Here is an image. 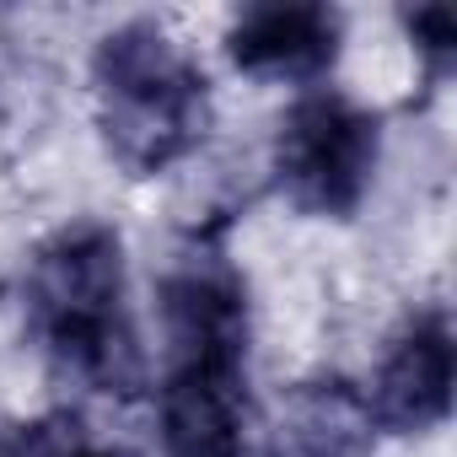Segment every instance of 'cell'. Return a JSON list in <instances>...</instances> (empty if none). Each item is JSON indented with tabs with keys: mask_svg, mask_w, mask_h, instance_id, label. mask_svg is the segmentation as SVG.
<instances>
[{
	"mask_svg": "<svg viewBox=\"0 0 457 457\" xmlns=\"http://www.w3.org/2000/svg\"><path fill=\"white\" fill-rule=\"evenodd\" d=\"M22 307L65 382L103 398L140 393L145 361L124 312V243L108 220L81 215L54 226L28 253Z\"/></svg>",
	"mask_w": 457,
	"mask_h": 457,
	"instance_id": "6da1fadb",
	"label": "cell"
},
{
	"mask_svg": "<svg viewBox=\"0 0 457 457\" xmlns=\"http://www.w3.org/2000/svg\"><path fill=\"white\" fill-rule=\"evenodd\" d=\"M92 81H97L103 145L129 178H156L204 145L210 135L204 65L162 22L135 17L103 33L92 54Z\"/></svg>",
	"mask_w": 457,
	"mask_h": 457,
	"instance_id": "7a4b0ae2",
	"label": "cell"
},
{
	"mask_svg": "<svg viewBox=\"0 0 457 457\" xmlns=\"http://www.w3.org/2000/svg\"><path fill=\"white\" fill-rule=\"evenodd\" d=\"M377 156H382L377 113L345 92L318 87L286 108L275 145H270V172L291 210L350 220L371 194Z\"/></svg>",
	"mask_w": 457,
	"mask_h": 457,
	"instance_id": "3957f363",
	"label": "cell"
},
{
	"mask_svg": "<svg viewBox=\"0 0 457 457\" xmlns=\"http://www.w3.org/2000/svg\"><path fill=\"white\" fill-rule=\"evenodd\" d=\"M156 312L167 366H248V280L215 237H188V248L162 270Z\"/></svg>",
	"mask_w": 457,
	"mask_h": 457,
	"instance_id": "277c9868",
	"label": "cell"
},
{
	"mask_svg": "<svg viewBox=\"0 0 457 457\" xmlns=\"http://www.w3.org/2000/svg\"><path fill=\"white\" fill-rule=\"evenodd\" d=\"M345 44V17L323 0H270L248 6L226 28V60L253 81L312 87L334 71Z\"/></svg>",
	"mask_w": 457,
	"mask_h": 457,
	"instance_id": "5b68a950",
	"label": "cell"
},
{
	"mask_svg": "<svg viewBox=\"0 0 457 457\" xmlns=\"http://www.w3.org/2000/svg\"><path fill=\"white\" fill-rule=\"evenodd\" d=\"M452 371H457V355H452L446 307L414 312L393 334V345L371 377V393H366L371 420L382 430H398V436L436 430L452 414Z\"/></svg>",
	"mask_w": 457,
	"mask_h": 457,
	"instance_id": "8992f818",
	"label": "cell"
},
{
	"mask_svg": "<svg viewBox=\"0 0 457 457\" xmlns=\"http://www.w3.org/2000/svg\"><path fill=\"white\" fill-rule=\"evenodd\" d=\"M248 425V366H167L156 398L167 457H243Z\"/></svg>",
	"mask_w": 457,
	"mask_h": 457,
	"instance_id": "52a82bcc",
	"label": "cell"
},
{
	"mask_svg": "<svg viewBox=\"0 0 457 457\" xmlns=\"http://www.w3.org/2000/svg\"><path fill=\"white\" fill-rule=\"evenodd\" d=\"M377 420L366 393L345 377H307L286 387L270 420V457H371Z\"/></svg>",
	"mask_w": 457,
	"mask_h": 457,
	"instance_id": "ba28073f",
	"label": "cell"
},
{
	"mask_svg": "<svg viewBox=\"0 0 457 457\" xmlns=\"http://www.w3.org/2000/svg\"><path fill=\"white\" fill-rule=\"evenodd\" d=\"M0 457H135V452L92 441L76 414H44L0 430Z\"/></svg>",
	"mask_w": 457,
	"mask_h": 457,
	"instance_id": "9c48e42d",
	"label": "cell"
},
{
	"mask_svg": "<svg viewBox=\"0 0 457 457\" xmlns=\"http://www.w3.org/2000/svg\"><path fill=\"white\" fill-rule=\"evenodd\" d=\"M403 28L414 38V54L425 60V76L430 81H446L452 60H457V22L446 6H420V12H403Z\"/></svg>",
	"mask_w": 457,
	"mask_h": 457,
	"instance_id": "30bf717a",
	"label": "cell"
}]
</instances>
